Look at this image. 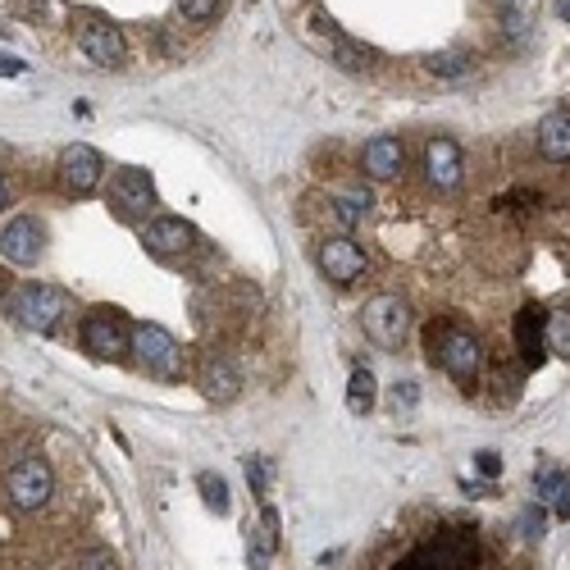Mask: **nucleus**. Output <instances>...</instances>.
I'll list each match as a JSON object with an SVG mask.
<instances>
[{
	"mask_svg": "<svg viewBox=\"0 0 570 570\" xmlns=\"http://www.w3.org/2000/svg\"><path fill=\"white\" fill-rule=\"evenodd\" d=\"M424 343H430V361L443 365V374H452L461 389H474L484 374V343L470 334V328L461 324H430V334H424Z\"/></svg>",
	"mask_w": 570,
	"mask_h": 570,
	"instance_id": "f257e3e1",
	"label": "nucleus"
},
{
	"mask_svg": "<svg viewBox=\"0 0 570 570\" xmlns=\"http://www.w3.org/2000/svg\"><path fill=\"white\" fill-rule=\"evenodd\" d=\"M69 311H73V297L56 288V283H23L10 297V315L23 328H32V334H56Z\"/></svg>",
	"mask_w": 570,
	"mask_h": 570,
	"instance_id": "f03ea898",
	"label": "nucleus"
},
{
	"mask_svg": "<svg viewBox=\"0 0 570 570\" xmlns=\"http://www.w3.org/2000/svg\"><path fill=\"white\" fill-rule=\"evenodd\" d=\"M474 566H480V539L470 530H448L406 552L393 570H474Z\"/></svg>",
	"mask_w": 570,
	"mask_h": 570,
	"instance_id": "7ed1b4c3",
	"label": "nucleus"
},
{
	"mask_svg": "<svg viewBox=\"0 0 570 570\" xmlns=\"http://www.w3.org/2000/svg\"><path fill=\"white\" fill-rule=\"evenodd\" d=\"M6 498L14 511H46L56 498V470L46 456L28 452L6 470Z\"/></svg>",
	"mask_w": 570,
	"mask_h": 570,
	"instance_id": "20e7f679",
	"label": "nucleus"
},
{
	"mask_svg": "<svg viewBox=\"0 0 570 570\" xmlns=\"http://www.w3.org/2000/svg\"><path fill=\"white\" fill-rule=\"evenodd\" d=\"M132 356L151 379H165V384L183 379V370H187V352L160 324H132Z\"/></svg>",
	"mask_w": 570,
	"mask_h": 570,
	"instance_id": "39448f33",
	"label": "nucleus"
},
{
	"mask_svg": "<svg viewBox=\"0 0 570 570\" xmlns=\"http://www.w3.org/2000/svg\"><path fill=\"white\" fill-rule=\"evenodd\" d=\"M78 338H82V352L87 356H97V361H124L132 352V324L119 311L97 306L91 315H82Z\"/></svg>",
	"mask_w": 570,
	"mask_h": 570,
	"instance_id": "423d86ee",
	"label": "nucleus"
},
{
	"mask_svg": "<svg viewBox=\"0 0 570 570\" xmlns=\"http://www.w3.org/2000/svg\"><path fill=\"white\" fill-rule=\"evenodd\" d=\"M361 328H365V338L379 343V347H402L406 334H411V306L393 293H379V297L365 302Z\"/></svg>",
	"mask_w": 570,
	"mask_h": 570,
	"instance_id": "0eeeda50",
	"label": "nucleus"
},
{
	"mask_svg": "<svg viewBox=\"0 0 570 570\" xmlns=\"http://www.w3.org/2000/svg\"><path fill=\"white\" fill-rule=\"evenodd\" d=\"M56 174H60V187L69 197H91L106 178V156L97 147H87V141H73V147L60 151Z\"/></svg>",
	"mask_w": 570,
	"mask_h": 570,
	"instance_id": "6e6552de",
	"label": "nucleus"
},
{
	"mask_svg": "<svg viewBox=\"0 0 570 570\" xmlns=\"http://www.w3.org/2000/svg\"><path fill=\"white\" fill-rule=\"evenodd\" d=\"M110 210L119 219H147L156 210V183L147 169H119L110 178Z\"/></svg>",
	"mask_w": 570,
	"mask_h": 570,
	"instance_id": "1a4fd4ad",
	"label": "nucleus"
},
{
	"mask_svg": "<svg viewBox=\"0 0 570 570\" xmlns=\"http://www.w3.org/2000/svg\"><path fill=\"white\" fill-rule=\"evenodd\" d=\"M73 37L82 46V56L91 65H101V69H119L124 56H128V41H124L119 23H110V19H78Z\"/></svg>",
	"mask_w": 570,
	"mask_h": 570,
	"instance_id": "9d476101",
	"label": "nucleus"
},
{
	"mask_svg": "<svg viewBox=\"0 0 570 570\" xmlns=\"http://www.w3.org/2000/svg\"><path fill=\"white\" fill-rule=\"evenodd\" d=\"M315 265L328 283H338V288H347V283H356L365 274V252L352 243V237H324V243L315 247Z\"/></svg>",
	"mask_w": 570,
	"mask_h": 570,
	"instance_id": "9b49d317",
	"label": "nucleus"
},
{
	"mask_svg": "<svg viewBox=\"0 0 570 570\" xmlns=\"http://www.w3.org/2000/svg\"><path fill=\"white\" fill-rule=\"evenodd\" d=\"M424 178H430V187H439V193H456L461 178H465V156L452 137H430L424 141Z\"/></svg>",
	"mask_w": 570,
	"mask_h": 570,
	"instance_id": "f8f14e48",
	"label": "nucleus"
},
{
	"mask_svg": "<svg viewBox=\"0 0 570 570\" xmlns=\"http://www.w3.org/2000/svg\"><path fill=\"white\" fill-rule=\"evenodd\" d=\"M193 243H197V228L187 219H178V215H160V219H151L147 228H141V247H147L151 256H160V261L187 256Z\"/></svg>",
	"mask_w": 570,
	"mask_h": 570,
	"instance_id": "ddd939ff",
	"label": "nucleus"
},
{
	"mask_svg": "<svg viewBox=\"0 0 570 570\" xmlns=\"http://www.w3.org/2000/svg\"><path fill=\"white\" fill-rule=\"evenodd\" d=\"M41 243H46V233L32 215H14L6 228H0V256H6L10 265H37Z\"/></svg>",
	"mask_w": 570,
	"mask_h": 570,
	"instance_id": "4468645a",
	"label": "nucleus"
},
{
	"mask_svg": "<svg viewBox=\"0 0 570 570\" xmlns=\"http://www.w3.org/2000/svg\"><path fill=\"white\" fill-rule=\"evenodd\" d=\"M361 169H365V178H374V183L397 178V174L406 169V141L393 137V132L370 137V141H365V151H361Z\"/></svg>",
	"mask_w": 570,
	"mask_h": 570,
	"instance_id": "2eb2a0df",
	"label": "nucleus"
},
{
	"mask_svg": "<svg viewBox=\"0 0 570 570\" xmlns=\"http://www.w3.org/2000/svg\"><path fill=\"white\" fill-rule=\"evenodd\" d=\"M202 393L210 402H233L237 393H243V370L233 365V356H210L202 365Z\"/></svg>",
	"mask_w": 570,
	"mask_h": 570,
	"instance_id": "dca6fc26",
	"label": "nucleus"
},
{
	"mask_svg": "<svg viewBox=\"0 0 570 570\" xmlns=\"http://www.w3.org/2000/svg\"><path fill=\"white\" fill-rule=\"evenodd\" d=\"M539 151L552 165L570 160V110H548L543 115V124H539Z\"/></svg>",
	"mask_w": 570,
	"mask_h": 570,
	"instance_id": "f3484780",
	"label": "nucleus"
},
{
	"mask_svg": "<svg viewBox=\"0 0 570 570\" xmlns=\"http://www.w3.org/2000/svg\"><path fill=\"white\" fill-rule=\"evenodd\" d=\"M515 347H520V361L525 365H539L548 343H543V311L539 306H525L515 315Z\"/></svg>",
	"mask_w": 570,
	"mask_h": 570,
	"instance_id": "a211bd4d",
	"label": "nucleus"
},
{
	"mask_svg": "<svg viewBox=\"0 0 570 570\" xmlns=\"http://www.w3.org/2000/svg\"><path fill=\"white\" fill-rule=\"evenodd\" d=\"M534 489H539V502H543L552 515L570 520V474H561V470H552V465H539Z\"/></svg>",
	"mask_w": 570,
	"mask_h": 570,
	"instance_id": "6ab92c4d",
	"label": "nucleus"
},
{
	"mask_svg": "<svg viewBox=\"0 0 570 570\" xmlns=\"http://www.w3.org/2000/svg\"><path fill=\"white\" fill-rule=\"evenodd\" d=\"M197 493H202V502H206L210 515H228V511H233V502H228V484L219 480L215 470H202V474H197Z\"/></svg>",
	"mask_w": 570,
	"mask_h": 570,
	"instance_id": "aec40b11",
	"label": "nucleus"
},
{
	"mask_svg": "<svg viewBox=\"0 0 570 570\" xmlns=\"http://www.w3.org/2000/svg\"><path fill=\"white\" fill-rule=\"evenodd\" d=\"M543 343H548L561 361H570V311H548V315H543Z\"/></svg>",
	"mask_w": 570,
	"mask_h": 570,
	"instance_id": "412c9836",
	"label": "nucleus"
},
{
	"mask_svg": "<svg viewBox=\"0 0 570 570\" xmlns=\"http://www.w3.org/2000/svg\"><path fill=\"white\" fill-rule=\"evenodd\" d=\"M424 69H430L434 78H470V69H474V60L465 56V51H439V56H430L424 60Z\"/></svg>",
	"mask_w": 570,
	"mask_h": 570,
	"instance_id": "4be33fe9",
	"label": "nucleus"
},
{
	"mask_svg": "<svg viewBox=\"0 0 570 570\" xmlns=\"http://www.w3.org/2000/svg\"><path fill=\"white\" fill-rule=\"evenodd\" d=\"M374 406V374L370 370H352V384H347V411L365 415Z\"/></svg>",
	"mask_w": 570,
	"mask_h": 570,
	"instance_id": "5701e85b",
	"label": "nucleus"
},
{
	"mask_svg": "<svg viewBox=\"0 0 570 570\" xmlns=\"http://www.w3.org/2000/svg\"><path fill=\"white\" fill-rule=\"evenodd\" d=\"M370 206H374L370 193H347V197L334 202V219H338L343 228H352V224H361V219L370 215Z\"/></svg>",
	"mask_w": 570,
	"mask_h": 570,
	"instance_id": "b1692460",
	"label": "nucleus"
},
{
	"mask_svg": "<svg viewBox=\"0 0 570 570\" xmlns=\"http://www.w3.org/2000/svg\"><path fill=\"white\" fill-rule=\"evenodd\" d=\"M334 60H338L343 69H352V73L370 69V51H365V46H356V41H347V37H338V32H334Z\"/></svg>",
	"mask_w": 570,
	"mask_h": 570,
	"instance_id": "393cba45",
	"label": "nucleus"
},
{
	"mask_svg": "<svg viewBox=\"0 0 570 570\" xmlns=\"http://www.w3.org/2000/svg\"><path fill=\"white\" fill-rule=\"evenodd\" d=\"M274 548H278V511H274V507H265V511H261V552L252 548V561L269 557Z\"/></svg>",
	"mask_w": 570,
	"mask_h": 570,
	"instance_id": "a878e982",
	"label": "nucleus"
},
{
	"mask_svg": "<svg viewBox=\"0 0 570 570\" xmlns=\"http://www.w3.org/2000/svg\"><path fill=\"white\" fill-rule=\"evenodd\" d=\"M178 14L187 23H210L219 14V0H178Z\"/></svg>",
	"mask_w": 570,
	"mask_h": 570,
	"instance_id": "bb28decb",
	"label": "nucleus"
},
{
	"mask_svg": "<svg viewBox=\"0 0 570 570\" xmlns=\"http://www.w3.org/2000/svg\"><path fill=\"white\" fill-rule=\"evenodd\" d=\"M78 570H119V561H115L110 548H87V552L78 557Z\"/></svg>",
	"mask_w": 570,
	"mask_h": 570,
	"instance_id": "cd10ccee",
	"label": "nucleus"
},
{
	"mask_svg": "<svg viewBox=\"0 0 570 570\" xmlns=\"http://www.w3.org/2000/svg\"><path fill=\"white\" fill-rule=\"evenodd\" d=\"M243 470H247L252 493H256V498H265V489H269V470H265V461H261V456H247V461H243Z\"/></svg>",
	"mask_w": 570,
	"mask_h": 570,
	"instance_id": "c85d7f7f",
	"label": "nucleus"
},
{
	"mask_svg": "<svg viewBox=\"0 0 570 570\" xmlns=\"http://www.w3.org/2000/svg\"><path fill=\"white\" fill-rule=\"evenodd\" d=\"M474 470L489 474V480H493V474L502 470V456H498V452H474Z\"/></svg>",
	"mask_w": 570,
	"mask_h": 570,
	"instance_id": "c756f323",
	"label": "nucleus"
},
{
	"mask_svg": "<svg viewBox=\"0 0 570 570\" xmlns=\"http://www.w3.org/2000/svg\"><path fill=\"white\" fill-rule=\"evenodd\" d=\"M28 73V60H14V56H0V78H19Z\"/></svg>",
	"mask_w": 570,
	"mask_h": 570,
	"instance_id": "7c9ffc66",
	"label": "nucleus"
},
{
	"mask_svg": "<svg viewBox=\"0 0 570 570\" xmlns=\"http://www.w3.org/2000/svg\"><path fill=\"white\" fill-rule=\"evenodd\" d=\"M525 534L530 539H543V515L539 511H525Z\"/></svg>",
	"mask_w": 570,
	"mask_h": 570,
	"instance_id": "2f4dec72",
	"label": "nucleus"
},
{
	"mask_svg": "<svg viewBox=\"0 0 570 570\" xmlns=\"http://www.w3.org/2000/svg\"><path fill=\"white\" fill-rule=\"evenodd\" d=\"M10 297H14V278L10 269H0V306H10Z\"/></svg>",
	"mask_w": 570,
	"mask_h": 570,
	"instance_id": "473e14b6",
	"label": "nucleus"
},
{
	"mask_svg": "<svg viewBox=\"0 0 570 570\" xmlns=\"http://www.w3.org/2000/svg\"><path fill=\"white\" fill-rule=\"evenodd\" d=\"M393 397H397V406H411V402H415V384H397Z\"/></svg>",
	"mask_w": 570,
	"mask_h": 570,
	"instance_id": "72a5a7b5",
	"label": "nucleus"
},
{
	"mask_svg": "<svg viewBox=\"0 0 570 570\" xmlns=\"http://www.w3.org/2000/svg\"><path fill=\"white\" fill-rule=\"evenodd\" d=\"M10 197H14V193H10V178H6V169H0V210L10 206Z\"/></svg>",
	"mask_w": 570,
	"mask_h": 570,
	"instance_id": "f704fd0d",
	"label": "nucleus"
},
{
	"mask_svg": "<svg viewBox=\"0 0 570 570\" xmlns=\"http://www.w3.org/2000/svg\"><path fill=\"white\" fill-rule=\"evenodd\" d=\"M557 19H561V23H570V0H557Z\"/></svg>",
	"mask_w": 570,
	"mask_h": 570,
	"instance_id": "c9c22d12",
	"label": "nucleus"
}]
</instances>
